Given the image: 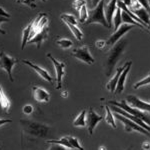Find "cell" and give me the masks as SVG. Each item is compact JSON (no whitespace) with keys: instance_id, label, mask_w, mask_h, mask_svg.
Instances as JSON below:
<instances>
[{"instance_id":"6da1fadb","label":"cell","mask_w":150,"mask_h":150,"mask_svg":"<svg viewBox=\"0 0 150 150\" xmlns=\"http://www.w3.org/2000/svg\"><path fill=\"white\" fill-rule=\"evenodd\" d=\"M126 46V41H121L118 44H116L113 49L110 50V53L108 54L107 59L105 62V74L106 76H109L112 72L113 68H114L115 64L119 60L120 56L124 51V48Z\"/></svg>"},{"instance_id":"7a4b0ae2","label":"cell","mask_w":150,"mask_h":150,"mask_svg":"<svg viewBox=\"0 0 150 150\" xmlns=\"http://www.w3.org/2000/svg\"><path fill=\"white\" fill-rule=\"evenodd\" d=\"M104 0H101L100 2L94 7V9L88 12V19H87V24H92V23H99L103 25L104 27L109 28L108 23L106 21L105 13H104Z\"/></svg>"},{"instance_id":"3957f363","label":"cell","mask_w":150,"mask_h":150,"mask_svg":"<svg viewBox=\"0 0 150 150\" xmlns=\"http://www.w3.org/2000/svg\"><path fill=\"white\" fill-rule=\"evenodd\" d=\"M108 103L111 104V105L117 106V107L121 108L122 110H124L125 112L129 113V114H131L133 116H135V117L139 118V119L143 120V121L146 123L147 125H149V126H150V118L148 117V116L145 114L143 111H140L138 109H136V108H133V107L128 106L126 100H122V101H120V102H117V101H114V100H111Z\"/></svg>"},{"instance_id":"277c9868","label":"cell","mask_w":150,"mask_h":150,"mask_svg":"<svg viewBox=\"0 0 150 150\" xmlns=\"http://www.w3.org/2000/svg\"><path fill=\"white\" fill-rule=\"evenodd\" d=\"M18 62V59L13 57H10L7 55L4 51H0V68L3 69L8 75V78L11 82L14 81V78L12 76V69L13 66Z\"/></svg>"},{"instance_id":"5b68a950","label":"cell","mask_w":150,"mask_h":150,"mask_svg":"<svg viewBox=\"0 0 150 150\" xmlns=\"http://www.w3.org/2000/svg\"><path fill=\"white\" fill-rule=\"evenodd\" d=\"M115 116L117 119H119L120 121L123 122V124H124L125 126V131L126 132H131V131H138L139 133H142V134L146 135V136H149L150 137V133L147 131L146 129H144V128H142L141 126H139L138 124H136L135 122L131 121L130 119H128V118L124 117V116L118 114V113H115L113 114Z\"/></svg>"},{"instance_id":"8992f818","label":"cell","mask_w":150,"mask_h":150,"mask_svg":"<svg viewBox=\"0 0 150 150\" xmlns=\"http://www.w3.org/2000/svg\"><path fill=\"white\" fill-rule=\"evenodd\" d=\"M46 56L49 58L52 61L53 65H54L55 68V72H56V88L60 89L62 86V79H63V76L65 74V63L64 62H60L58 61L57 59H55L54 57L52 56L50 53H48Z\"/></svg>"},{"instance_id":"52a82bcc","label":"cell","mask_w":150,"mask_h":150,"mask_svg":"<svg viewBox=\"0 0 150 150\" xmlns=\"http://www.w3.org/2000/svg\"><path fill=\"white\" fill-rule=\"evenodd\" d=\"M71 55L76 58V59L81 60V61L85 62L87 64H93L94 61H95L94 58L91 56L90 52H89V47L86 46V45L74 49L72 51Z\"/></svg>"},{"instance_id":"ba28073f","label":"cell","mask_w":150,"mask_h":150,"mask_svg":"<svg viewBox=\"0 0 150 150\" xmlns=\"http://www.w3.org/2000/svg\"><path fill=\"white\" fill-rule=\"evenodd\" d=\"M103 119H104L103 116L98 115L97 113L93 110L92 107L89 108L88 114L86 115V126H87V129H88L89 134L90 135L93 134L94 128H95L96 125Z\"/></svg>"},{"instance_id":"9c48e42d","label":"cell","mask_w":150,"mask_h":150,"mask_svg":"<svg viewBox=\"0 0 150 150\" xmlns=\"http://www.w3.org/2000/svg\"><path fill=\"white\" fill-rule=\"evenodd\" d=\"M132 28H133V25H131V24H126V23L121 24V25L119 26V28H118L117 30H115V32L110 36L109 39L106 41V44L114 45L115 43L125 34V33L128 32V31H130Z\"/></svg>"},{"instance_id":"30bf717a","label":"cell","mask_w":150,"mask_h":150,"mask_svg":"<svg viewBox=\"0 0 150 150\" xmlns=\"http://www.w3.org/2000/svg\"><path fill=\"white\" fill-rule=\"evenodd\" d=\"M109 108H110V110H112V111H113V112L118 113V114H120V115L124 116V117L128 118V119H130V120H131V121L135 122V123H136V124H138L139 126H141L142 128H144V129H146L147 131H148V132L150 133V126H149V125H147L146 123H145V122L143 121V120L139 119V118H137V117H135V116H133V115H131V114H129V113L125 112L124 110H122L121 108L117 107V106L111 105Z\"/></svg>"},{"instance_id":"8fae6325","label":"cell","mask_w":150,"mask_h":150,"mask_svg":"<svg viewBox=\"0 0 150 150\" xmlns=\"http://www.w3.org/2000/svg\"><path fill=\"white\" fill-rule=\"evenodd\" d=\"M126 102L130 103L133 107L140 111H146V112L150 113V103H147V102H144V101L140 100L136 96L128 95L126 97Z\"/></svg>"},{"instance_id":"7c38bea8","label":"cell","mask_w":150,"mask_h":150,"mask_svg":"<svg viewBox=\"0 0 150 150\" xmlns=\"http://www.w3.org/2000/svg\"><path fill=\"white\" fill-rule=\"evenodd\" d=\"M131 65H132V61H128V62L125 63V68L122 71V73L120 74V77H119V79H118V82H117V85H116L115 94L121 93L122 91H123V89H124L125 79H126V76L128 75V72H129Z\"/></svg>"},{"instance_id":"4fadbf2b","label":"cell","mask_w":150,"mask_h":150,"mask_svg":"<svg viewBox=\"0 0 150 150\" xmlns=\"http://www.w3.org/2000/svg\"><path fill=\"white\" fill-rule=\"evenodd\" d=\"M32 94H33V97H34V99L37 102H48L49 101L50 94L45 89L41 88V87L33 86Z\"/></svg>"},{"instance_id":"5bb4252c","label":"cell","mask_w":150,"mask_h":150,"mask_svg":"<svg viewBox=\"0 0 150 150\" xmlns=\"http://www.w3.org/2000/svg\"><path fill=\"white\" fill-rule=\"evenodd\" d=\"M47 38H48V27L45 26L42 30H40L39 32L36 33L30 40H28L27 43H34V44H36V47L39 49L41 44H42Z\"/></svg>"},{"instance_id":"9a60e30c","label":"cell","mask_w":150,"mask_h":150,"mask_svg":"<svg viewBox=\"0 0 150 150\" xmlns=\"http://www.w3.org/2000/svg\"><path fill=\"white\" fill-rule=\"evenodd\" d=\"M22 63L24 64H26V65H28L29 67H31L32 69H34L35 70V72L37 73L38 75H40L41 77H42L44 80H46L48 82H50V83H52L53 80H52V77L50 76V74L48 73V72L46 71L45 69H43L42 67H40V66H38V65H36L34 63H32L31 61H28V60H22Z\"/></svg>"},{"instance_id":"2e32d148","label":"cell","mask_w":150,"mask_h":150,"mask_svg":"<svg viewBox=\"0 0 150 150\" xmlns=\"http://www.w3.org/2000/svg\"><path fill=\"white\" fill-rule=\"evenodd\" d=\"M116 3H117V0H110L109 3H107V5L105 6V10H104L106 21H107L109 28L112 26V18H113V15H114L116 9H117Z\"/></svg>"},{"instance_id":"e0dca14e","label":"cell","mask_w":150,"mask_h":150,"mask_svg":"<svg viewBox=\"0 0 150 150\" xmlns=\"http://www.w3.org/2000/svg\"><path fill=\"white\" fill-rule=\"evenodd\" d=\"M0 106H1V108L3 109L4 112L9 113L11 102H10V100H9L8 96L6 95L5 92L3 91V89H2L1 84H0Z\"/></svg>"},{"instance_id":"ac0fdd59","label":"cell","mask_w":150,"mask_h":150,"mask_svg":"<svg viewBox=\"0 0 150 150\" xmlns=\"http://www.w3.org/2000/svg\"><path fill=\"white\" fill-rule=\"evenodd\" d=\"M124 68H125V65H124V66H122V67H119V68L117 69V71H116L115 75L112 77V78H111V80L108 82L107 85H106V88H107L109 91H111V92L115 91V88H116V85H117L118 79H119L120 74L122 73V71L124 70Z\"/></svg>"},{"instance_id":"d6986e66","label":"cell","mask_w":150,"mask_h":150,"mask_svg":"<svg viewBox=\"0 0 150 150\" xmlns=\"http://www.w3.org/2000/svg\"><path fill=\"white\" fill-rule=\"evenodd\" d=\"M132 12L135 14V15L137 16V17L140 19V20L143 21V22L145 23V25H146L147 27H148V30L150 31V26H149V18H150V15H149L148 12L145 10L144 8L137 9V10L132 11Z\"/></svg>"},{"instance_id":"ffe728a7","label":"cell","mask_w":150,"mask_h":150,"mask_svg":"<svg viewBox=\"0 0 150 150\" xmlns=\"http://www.w3.org/2000/svg\"><path fill=\"white\" fill-rule=\"evenodd\" d=\"M73 125L75 127H84L86 126V109H83L81 113L77 116L73 121Z\"/></svg>"},{"instance_id":"44dd1931","label":"cell","mask_w":150,"mask_h":150,"mask_svg":"<svg viewBox=\"0 0 150 150\" xmlns=\"http://www.w3.org/2000/svg\"><path fill=\"white\" fill-rule=\"evenodd\" d=\"M31 29H32V22H30L25 28L23 29L22 41H21V49H22V50L24 49V47L26 46V44H27V42H28V40H29V36H30Z\"/></svg>"},{"instance_id":"7402d4cb","label":"cell","mask_w":150,"mask_h":150,"mask_svg":"<svg viewBox=\"0 0 150 150\" xmlns=\"http://www.w3.org/2000/svg\"><path fill=\"white\" fill-rule=\"evenodd\" d=\"M65 23H66V25L69 27V29L71 30V32L73 33V35L75 36V38H76L77 40L80 41L82 38H83V32L77 27V25H73V24L68 23V22H65Z\"/></svg>"},{"instance_id":"603a6c76","label":"cell","mask_w":150,"mask_h":150,"mask_svg":"<svg viewBox=\"0 0 150 150\" xmlns=\"http://www.w3.org/2000/svg\"><path fill=\"white\" fill-rule=\"evenodd\" d=\"M105 110H106V116H105V118H104V120H105V121L107 122L109 125H111V126H112L113 128H116L115 120H114V115H113L112 112H111L109 106L105 105Z\"/></svg>"},{"instance_id":"cb8c5ba5","label":"cell","mask_w":150,"mask_h":150,"mask_svg":"<svg viewBox=\"0 0 150 150\" xmlns=\"http://www.w3.org/2000/svg\"><path fill=\"white\" fill-rule=\"evenodd\" d=\"M121 9L117 8L114 13V15H113V23H114V29L115 30H117L118 28H119V26L121 25L122 23V17H121Z\"/></svg>"},{"instance_id":"d4e9b609","label":"cell","mask_w":150,"mask_h":150,"mask_svg":"<svg viewBox=\"0 0 150 150\" xmlns=\"http://www.w3.org/2000/svg\"><path fill=\"white\" fill-rule=\"evenodd\" d=\"M47 143H50V144H59V145H62L64 147H67V148H72L71 145H70L68 139L67 137H62L60 139H57V140H47Z\"/></svg>"},{"instance_id":"484cf974","label":"cell","mask_w":150,"mask_h":150,"mask_svg":"<svg viewBox=\"0 0 150 150\" xmlns=\"http://www.w3.org/2000/svg\"><path fill=\"white\" fill-rule=\"evenodd\" d=\"M79 21L80 23H85L88 19V10H87V6L86 4L81 7V9L79 10Z\"/></svg>"},{"instance_id":"4316f807","label":"cell","mask_w":150,"mask_h":150,"mask_svg":"<svg viewBox=\"0 0 150 150\" xmlns=\"http://www.w3.org/2000/svg\"><path fill=\"white\" fill-rule=\"evenodd\" d=\"M66 137H67V139H68V141H69V143H70V145H71L72 148L76 149V150H84L83 147H82L80 145V143H79V141L77 138L72 137V136H66Z\"/></svg>"},{"instance_id":"83f0119b","label":"cell","mask_w":150,"mask_h":150,"mask_svg":"<svg viewBox=\"0 0 150 150\" xmlns=\"http://www.w3.org/2000/svg\"><path fill=\"white\" fill-rule=\"evenodd\" d=\"M60 17H61L62 21H64V22H68V23L73 24V25H77L76 18H75L73 15H71V14L64 13V14H61V16H60Z\"/></svg>"},{"instance_id":"f1b7e54d","label":"cell","mask_w":150,"mask_h":150,"mask_svg":"<svg viewBox=\"0 0 150 150\" xmlns=\"http://www.w3.org/2000/svg\"><path fill=\"white\" fill-rule=\"evenodd\" d=\"M56 44L59 45L61 48H64V49H67V48H70L73 44L71 40L69 39H58L56 40Z\"/></svg>"},{"instance_id":"f546056e","label":"cell","mask_w":150,"mask_h":150,"mask_svg":"<svg viewBox=\"0 0 150 150\" xmlns=\"http://www.w3.org/2000/svg\"><path fill=\"white\" fill-rule=\"evenodd\" d=\"M150 83V73L147 75L145 78H143L142 80H140L139 82H137L136 84H135L134 86V89H138L140 88V87H142V86H144V85H147V84H149Z\"/></svg>"},{"instance_id":"4dcf8cb0","label":"cell","mask_w":150,"mask_h":150,"mask_svg":"<svg viewBox=\"0 0 150 150\" xmlns=\"http://www.w3.org/2000/svg\"><path fill=\"white\" fill-rule=\"evenodd\" d=\"M16 3L24 4V5H27L30 8H36L35 0H16Z\"/></svg>"},{"instance_id":"1f68e13d","label":"cell","mask_w":150,"mask_h":150,"mask_svg":"<svg viewBox=\"0 0 150 150\" xmlns=\"http://www.w3.org/2000/svg\"><path fill=\"white\" fill-rule=\"evenodd\" d=\"M86 4L85 0H74L73 2V6L77 11H79L81 9V7Z\"/></svg>"},{"instance_id":"d6a6232c","label":"cell","mask_w":150,"mask_h":150,"mask_svg":"<svg viewBox=\"0 0 150 150\" xmlns=\"http://www.w3.org/2000/svg\"><path fill=\"white\" fill-rule=\"evenodd\" d=\"M23 113L24 114H26V115H30V114H32V112H33V106L32 105H30V104H27V105H25L23 107Z\"/></svg>"},{"instance_id":"836d02e7","label":"cell","mask_w":150,"mask_h":150,"mask_svg":"<svg viewBox=\"0 0 150 150\" xmlns=\"http://www.w3.org/2000/svg\"><path fill=\"white\" fill-rule=\"evenodd\" d=\"M137 1L140 3V5L142 6V8H144L148 13H150V8H149L148 1H147V0H137Z\"/></svg>"},{"instance_id":"e575fe53","label":"cell","mask_w":150,"mask_h":150,"mask_svg":"<svg viewBox=\"0 0 150 150\" xmlns=\"http://www.w3.org/2000/svg\"><path fill=\"white\" fill-rule=\"evenodd\" d=\"M48 150H68L66 149L64 146H62V145H59V144H52L51 146H50V148Z\"/></svg>"},{"instance_id":"d590c367","label":"cell","mask_w":150,"mask_h":150,"mask_svg":"<svg viewBox=\"0 0 150 150\" xmlns=\"http://www.w3.org/2000/svg\"><path fill=\"white\" fill-rule=\"evenodd\" d=\"M95 45H96V47L99 48V49H103V48L105 47V45H106V41H104V40H98V41H96Z\"/></svg>"},{"instance_id":"8d00e7d4","label":"cell","mask_w":150,"mask_h":150,"mask_svg":"<svg viewBox=\"0 0 150 150\" xmlns=\"http://www.w3.org/2000/svg\"><path fill=\"white\" fill-rule=\"evenodd\" d=\"M0 16H3V17H6V18H10V14L7 13V12L4 10L3 8L0 7Z\"/></svg>"},{"instance_id":"74e56055","label":"cell","mask_w":150,"mask_h":150,"mask_svg":"<svg viewBox=\"0 0 150 150\" xmlns=\"http://www.w3.org/2000/svg\"><path fill=\"white\" fill-rule=\"evenodd\" d=\"M11 122H12L11 119H0V126L6 124V123H11Z\"/></svg>"},{"instance_id":"f35d334b","label":"cell","mask_w":150,"mask_h":150,"mask_svg":"<svg viewBox=\"0 0 150 150\" xmlns=\"http://www.w3.org/2000/svg\"><path fill=\"white\" fill-rule=\"evenodd\" d=\"M142 148L144 150H150V143L149 142H144V143H142Z\"/></svg>"},{"instance_id":"ab89813d","label":"cell","mask_w":150,"mask_h":150,"mask_svg":"<svg viewBox=\"0 0 150 150\" xmlns=\"http://www.w3.org/2000/svg\"><path fill=\"white\" fill-rule=\"evenodd\" d=\"M9 19L6 17H3V16H0V24L3 23V22H8Z\"/></svg>"},{"instance_id":"60d3db41","label":"cell","mask_w":150,"mask_h":150,"mask_svg":"<svg viewBox=\"0 0 150 150\" xmlns=\"http://www.w3.org/2000/svg\"><path fill=\"white\" fill-rule=\"evenodd\" d=\"M121 1H122L123 3H124L127 7H129V6H130V3H131V0H121Z\"/></svg>"},{"instance_id":"b9f144b4","label":"cell","mask_w":150,"mask_h":150,"mask_svg":"<svg viewBox=\"0 0 150 150\" xmlns=\"http://www.w3.org/2000/svg\"><path fill=\"white\" fill-rule=\"evenodd\" d=\"M91 1H92V6H93V7H95V6L99 3V2L101 1V0H91Z\"/></svg>"},{"instance_id":"7bdbcfd3","label":"cell","mask_w":150,"mask_h":150,"mask_svg":"<svg viewBox=\"0 0 150 150\" xmlns=\"http://www.w3.org/2000/svg\"><path fill=\"white\" fill-rule=\"evenodd\" d=\"M67 95H68V93H67L66 91H63V92L61 93V96H62V97H67Z\"/></svg>"},{"instance_id":"ee69618b","label":"cell","mask_w":150,"mask_h":150,"mask_svg":"<svg viewBox=\"0 0 150 150\" xmlns=\"http://www.w3.org/2000/svg\"><path fill=\"white\" fill-rule=\"evenodd\" d=\"M0 33H1V34H3V35H5L6 34V31H4L3 29L0 28Z\"/></svg>"},{"instance_id":"f6af8a7d","label":"cell","mask_w":150,"mask_h":150,"mask_svg":"<svg viewBox=\"0 0 150 150\" xmlns=\"http://www.w3.org/2000/svg\"><path fill=\"white\" fill-rule=\"evenodd\" d=\"M99 150H106V149H105V148H104V147H103V146H101V147H100V148H99Z\"/></svg>"},{"instance_id":"bcb514c9","label":"cell","mask_w":150,"mask_h":150,"mask_svg":"<svg viewBox=\"0 0 150 150\" xmlns=\"http://www.w3.org/2000/svg\"><path fill=\"white\" fill-rule=\"evenodd\" d=\"M148 1V5H149V8H150V0H147Z\"/></svg>"},{"instance_id":"7dc6e473","label":"cell","mask_w":150,"mask_h":150,"mask_svg":"<svg viewBox=\"0 0 150 150\" xmlns=\"http://www.w3.org/2000/svg\"><path fill=\"white\" fill-rule=\"evenodd\" d=\"M127 150H131V147H129V148H128Z\"/></svg>"},{"instance_id":"c3c4849f","label":"cell","mask_w":150,"mask_h":150,"mask_svg":"<svg viewBox=\"0 0 150 150\" xmlns=\"http://www.w3.org/2000/svg\"><path fill=\"white\" fill-rule=\"evenodd\" d=\"M42 1H43V2H46V1H47V0H42Z\"/></svg>"},{"instance_id":"681fc988","label":"cell","mask_w":150,"mask_h":150,"mask_svg":"<svg viewBox=\"0 0 150 150\" xmlns=\"http://www.w3.org/2000/svg\"><path fill=\"white\" fill-rule=\"evenodd\" d=\"M149 26H150V18H149Z\"/></svg>"},{"instance_id":"f907efd6","label":"cell","mask_w":150,"mask_h":150,"mask_svg":"<svg viewBox=\"0 0 150 150\" xmlns=\"http://www.w3.org/2000/svg\"><path fill=\"white\" fill-rule=\"evenodd\" d=\"M0 150H1V147H0Z\"/></svg>"},{"instance_id":"816d5d0a","label":"cell","mask_w":150,"mask_h":150,"mask_svg":"<svg viewBox=\"0 0 150 150\" xmlns=\"http://www.w3.org/2000/svg\"><path fill=\"white\" fill-rule=\"evenodd\" d=\"M72 150H74V149H72Z\"/></svg>"}]
</instances>
